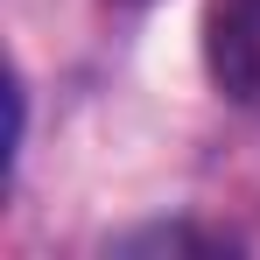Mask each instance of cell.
<instances>
[{
    "label": "cell",
    "mask_w": 260,
    "mask_h": 260,
    "mask_svg": "<svg viewBox=\"0 0 260 260\" xmlns=\"http://www.w3.org/2000/svg\"><path fill=\"white\" fill-rule=\"evenodd\" d=\"M204 63L232 106L260 113V0H218L204 21Z\"/></svg>",
    "instance_id": "1"
}]
</instances>
